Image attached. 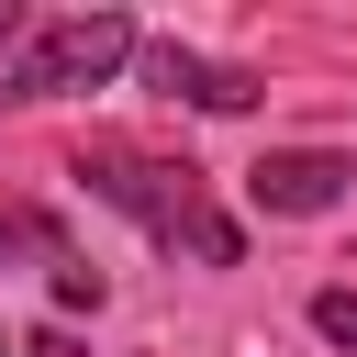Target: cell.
<instances>
[{
	"label": "cell",
	"instance_id": "cell-1",
	"mask_svg": "<svg viewBox=\"0 0 357 357\" xmlns=\"http://www.w3.org/2000/svg\"><path fill=\"white\" fill-rule=\"evenodd\" d=\"M67 178H78L89 201H112L145 245H167V257H190V268H245V223L212 201V178H201L190 156H156V145H134V134H89V145L67 156Z\"/></svg>",
	"mask_w": 357,
	"mask_h": 357
},
{
	"label": "cell",
	"instance_id": "cell-2",
	"mask_svg": "<svg viewBox=\"0 0 357 357\" xmlns=\"http://www.w3.org/2000/svg\"><path fill=\"white\" fill-rule=\"evenodd\" d=\"M134 11H56V22H33V45L11 56V78H0V100L11 112H33V100H67V89H100L112 67H134Z\"/></svg>",
	"mask_w": 357,
	"mask_h": 357
},
{
	"label": "cell",
	"instance_id": "cell-3",
	"mask_svg": "<svg viewBox=\"0 0 357 357\" xmlns=\"http://www.w3.org/2000/svg\"><path fill=\"white\" fill-rule=\"evenodd\" d=\"M357 190V156L346 145H268L257 167H245V201L268 212V223H312V212H335Z\"/></svg>",
	"mask_w": 357,
	"mask_h": 357
},
{
	"label": "cell",
	"instance_id": "cell-4",
	"mask_svg": "<svg viewBox=\"0 0 357 357\" xmlns=\"http://www.w3.org/2000/svg\"><path fill=\"white\" fill-rule=\"evenodd\" d=\"M134 67H145L167 100H190V112H257V100H268V78H257V67H223V56L178 45V33H145V45H134Z\"/></svg>",
	"mask_w": 357,
	"mask_h": 357
},
{
	"label": "cell",
	"instance_id": "cell-5",
	"mask_svg": "<svg viewBox=\"0 0 357 357\" xmlns=\"http://www.w3.org/2000/svg\"><path fill=\"white\" fill-rule=\"evenodd\" d=\"M11 257H33L45 279H56V268H78L67 223H56V212H33V201H0V268H11Z\"/></svg>",
	"mask_w": 357,
	"mask_h": 357
},
{
	"label": "cell",
	"instance_id": "cell-6",
	"mask_svg": "<svg viewBox=\"0 0 357 357\" xmlns=\"http://www.w3.org/2000/svg\"><path fill=\"white\" fill-rule=\"evenodd\" d=\"M312 335L357 357V290H312Z\"/></svg>",
	"mask_w": 357,
	"mask_h": 357
},
{
	"label": "cell",
	"instance_id": "cell-7",
	"mask_svg": "<svg viewBox=\"0 0 357 357\" xmlns=\"http://www.w3.org/2000/svg\"><path fill=\"white\" fill-rule=\"evenodd\" d=\"M22 45H33V11H22V0H0V78H11V56H22Z\"/></svg>",
	"mask_w": 357,
	"mask_h": 357
},
{
	"label": "cell",
	"instance_id": "cell-8",
	"mask_svg": "<svg viewBox=\"0 0 357 357\" xmlns=\"http://www.w3.org/2000/svg\"><path fill=\"white\" fill-rule=\"evenodd\" d=\"M33 357H89V346H78L67 324H45V335H33Z\"/></svg>",
	"mask_w": 357,
	"mask_h": 357
}]
</instances>
